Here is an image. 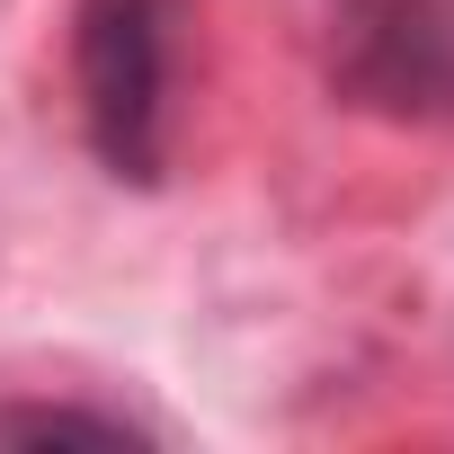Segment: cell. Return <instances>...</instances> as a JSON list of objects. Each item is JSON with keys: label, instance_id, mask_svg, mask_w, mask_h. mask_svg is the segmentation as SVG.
Returning <instances> with one entry per match:
<instances>
[{"label": "cell", "instance_id": "3957f363", "mask_svg": "<svg viewBox=\"0 0 454 454\" xmlns=\"http://www.w3.org/2000/svg\"><path fill=\"white\" fill-rule=\"evenodd\" d=\"M0 445H90V454H125L152 445L143 419L98 410V401H0Z\"/></svg>", "mask_w": 454, "mask_h": 454}, {"label": "cell", "instance_id": "7a4b0ae2", "mask_svg": "<svg viewBox=\"0 0 454 454\" xmlns=\"http://www.w3.org/2000/svg\"><path fill=\"white\" fill-rule=\"evenodd\" d=\"M330 81L401 125L454 116V0H339Z\"/></svg>", "mask_w": 454, "mask_h": 454}, {"label": "cell", "instance_id": "6da1fadb", "mask_svg": "<svg viewBox=\"0 0 454 454\" xmlns=\"http://www.w3.org/2000/svg\"><path fill=\"white\" fill-rule=\"evenodd\" d=\"M178 27L187 0H81L72 19V98L107 178L160 187L178 116Z\"/></svg>", "mask_w": 454, "mask_h": 454}]
</instances>
